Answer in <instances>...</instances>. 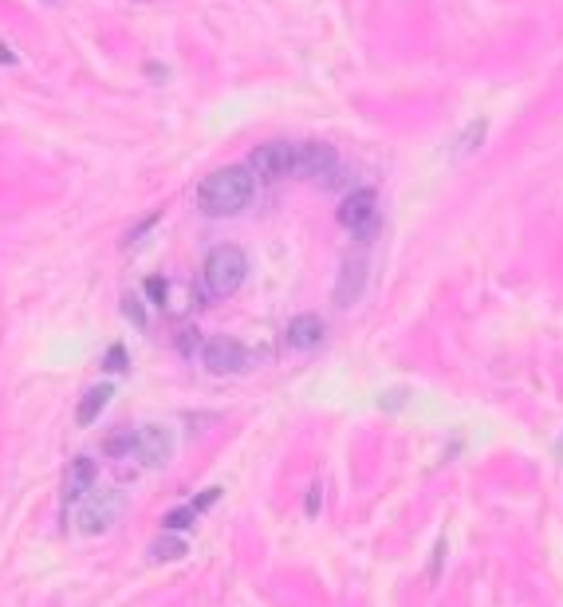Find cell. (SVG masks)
<instances>
[{
    "mask_svg": "<svg viewBox=\"0 0 563 607\" xmlns=\"http://www.w3.org/2000/svg\"><path fill=\"white\" fill-rule=\"evenodd\" d=\"M252 198V170L249 166H221L197 186V209L205 217H233Z\"/></svg>",
    "mask_w": 563,
    "mask_h": 607,
    "instance_id": "obj_1",
    "label": "cell"
},
{
    "mask_svg": "<svg viewBox=\"0 0 563 607\" xmlns=\"http://www.w3.org/2000/svg\"><path fill=\"white\" fill-rule=\"evenodd\" d=\"M245 276H249V257H245V249H237V245H217V249H209L205 265H201L205 292L217 296V300L233 296V292L245 284Z\"/></svg>",
    "mask_w": 563,
    "mask_h": 607,
    "instance_id": "obj_2",
    "label": "cell"
},
{
    "mask_svg": "<svg viewBox=\"0 0 563 607\" xmlns=\"http://www.w3.org/2000/svg\"><path fill=\"white\" fill-rule=\"evenodd\" d=\"M123 493L119 489H95L87 501H83V509H79V533H87V537H99V533H107L119 517H123Z\"/></svg>",
    "mask_w": 563,
    "mask_h": 607,
    "instance_id": "obj_3",
    "label": "cell"
},
{
    "mask_svg": "<svg viewBox=\"0 0 563 607\" xmlns=\"http://www.w3.org/2000/svg\"><path fill=\"white\" fill-rule=\"evenodd\" d=\"M339 225L343 229H351L355 237H371L378 229V198L375 190H351L343 205H339Z\"/></svg>",
    "mask_w": 563,
    "mask_h": 607,
    "instance_id": "obj_4",
    "label": "cell"
},
{
    "mask_svg": "<svg viewBox=\"0 0 563 607\" xmlns=\"http://www.w3.org/2000/svg\"><path fill=\"white\" fill-rule=\"evenodd\" d=\"M292 162H296V146L292 142H264L249 154V170L264 182H276V178H288L292 174Z\"/></svg>",
    "mask_w": 563,
    "mask_h": 607,
    "instance_id": "obj_5",
    "label": "cell"
},
{
    "mask_svg": "<svg viewBox=\"0 0 563 607\" xmlns=\"http://www.w3.org/2000/svg\"><path fill=\"white\" fill-rule=\"evenodd\" d=\"M201 363H205V371H213V375H237V371L249 363V355H245V347H241L237 339L217 336V339H205Z\"/></svg>",
    "mask_w": 563,
    "mask_h": 607,
    "instance_id": "obj_6",
    "label": "cell"
},
{
    "mask_svg": "<svg viewBox=\"0 0 563 607\" xmlns=\"http://www.w3.org/2000/svg\"><path fill=\"white\" fill-rule=\"evenodd\" d=\"M134 458H142V466L158 470L174 458V438L166 426H142L134 430Z\"/></svg>",
    "mask_w": 563,
    "mask_h": 607,
    "instance_id": "obj_7",
    "label": "cell"
},
{
    "mask_svg": "<svg viewBox=\"0 0 563 607\" xmlns=\"http://www.w3.org/2000/svg\"><path fill=\"white\" fill-rule=\"evenodd\" d=\"M331 170H335V146L331 142H300L296 146V162H292L296 178H319V174H331Z\"/></svg>",
    "mask_w": 563,
    "mask_h": 607,
    "instance_id": "obj_8",
    "label": "cell"
},
{
    "mask_svg": "<svg viewBox=\"0 0 563 607\" xmlns=\"http://www.w3.org/2000/svg\"><path fill=\"white\" fill-rule=\"evenodd\" d=\"M95 481H99L95 458H87V454L71 458V466L63 473V501H83V497L95 489Z\"/></svg>",
    "mask_w": 563,
    "mask_h": 607,
    "instance_id": "obj_9",
    "label": "cell"
},
{
    "mask_svg": "<svg viewBox=\"0 0 563 607\" xmlns=\"http://www.w3.org/2000/svg\"><path fill=\"white\" fill-rule=\"evenodd\" d=\"M363 288H367V261H347L339 269L335 280V308H351L363 300Z\"/></svg>",
    "mask_w": 563,
    "mask_h": 607,
    "instance_id": "obj_10",
    "label": "cell"
},
{
    "mask_svg": "<svg viewBox=\"0 0 563 607\" xmlns=\"http://www.w3.org/2000/svg\"><path fill=\"white\" fill-rule=\"evenodd\" d=\"M319 343H323V320L319 316L304 312V316L288 320V328H284V347L288 351H312Z\"/></svg>",
    "mask_w": 563,
    "mask_h": 607,
    "instance_id": "obj_11",
    "label": "cell"
},
{
    "mask_svg": "<svg viewBox=\"0 0 563 607\" xmlns=\"http://www.w3.org/2000/svg\"><path fill=\"white\" fill-rule=\"evenodd\" d=\"M111 395H115V391H111L107 383H99V387H87V391H83V399H79V406H75V422H79V426H91V422H95V418L107 410Z\"/></svg>",
    "mask_w": 563,
    "mask_h": 607,
    "instance_id": "obj_12",
    "label": "cell"
},
{
    "mask_svg": "<svg viewBox=\"0 0 563 607\" xmlns=\"http://www.w3.org/2000/svg\"><path fill=\"white\" fill-rule=\"evenodd\" d=\"M123 316L138 328V332H146V328H150V316H146V304H142V296H138V292H126L123 296Z\"/></svg>",
    "mask_w": 563,
    "mask_h": 607,
    "instance_id": "obj_13",
    "label": "cell"
},
{
    "mask_svg": "<svg viewBox=\"0 0 563 607\" xmlns=\"http://www.w3.org/2000/svg\"><path fill=\"white\" fill-rule=\"evenodd\" d=\"M182 552H186V540L182 537H158L150 544V556H154V560H178Z\"/></svg>",
    "mask_w": 563,
    "mask_h": 607,
    "instance_id": "obj_14",
    "label": "cell"
},
{
    "mask_svg": "<svg viewBox=\"0 0 563 607\" xmlns=\"http://www.w3.org/2000/svg\"><path fill=\"white\" fill-rule=\"evenodd\" d=\"M485 131H489V123L485 119H477V123H469V131L461 135V146L453 150V158H465L473 146H481V138H485Z\"/></svg>",
    "mask_w": 563,
    "mask_h": 607,
    "instance_id": "obj_15",
    "label": "cell"
},
{
    "mask_svg": "<svg viewBox=\"0 0 563 607\" xmlns=\"http://www.w3.org/2000/svg\"><path fill=\"white\" fill-rule=\"evenodd\" d=\"M103 450H107L111 458H130V454H134V434H130V430H123V434H111Z\"/></svg>",
    "mask_w": 563,
    "mask_h": 607,
    "instance_id": "obj_16",
    "label": "cell"
},
{
    "mask_svg": "<svg viewBox=\"0 0 563 607\" xmlns=\"http://www.w3.org/2000/svg\"><path fill=\"white\" fill-rule=\"evenodd\" d=\"M193 521H197V509H193V505H186V509H174V513H166V521H162V525H166L170 533H178V529H189Z\"/></svg>",
    "mask_w": 563,
    "mask_h": 607,
    "instance_id": "obj_17",
    "label": "cell"
},
{
    "mask_svg": "<svg viewBox=\"0 0 563 607\" xmlns=\"http://www.w3.org/2000/svg\"><path fill=\"white\" fill-rule=\"evenodd\" d=\"M146 292H150V304H166L170 296V284L162 276H146Z\"/></svg>",
    "mask_w": 563,
    "mask_h": 607,
    "instance_id": "obj_18",
    "label": "cell"
},
{
    "mask_svg": "<svg viewBox=\"0 0 563 607\" xmlns=\"http://www.w3.org/2000/svg\"><path fill=\"white\" fill-rule=\"evenodd\" d=\"M319 509H323V485H312V489H308V501H304V513H308V517H319Z\"/></svg>",
    "mask_w": 563,
    "mask_h": 607,
    "instance_id": "obj_19",
    "label": "cell"
},
{
    "mask_svg": "<svg viewBox=\"0 0 563 607\" xmlns=\"http://www.w3.org/2000/svg\"><path fill=\"white\" fill-rule=\"evenodd\" d=\"M103 367H107V371H126V351H123V347H111Z\"/></svg>",
    "mask_w": 563,
    "mask_h": 607,
    "instance_id": "obj_20",
    "label": "cell"
},
{
    "mask_svg": "<svg viewBox=\"0 0 563 607\" xmlns=\"http://www.w3.org/2000/svg\"><path fill=\"white\" fill-rule=\"evenodd\" d=\"M217 497H221V489H205V493H201V497H197V501H193V509H197V513H201V509H209V505H213V501H217Z\"/></svg>",
    "mask_w": 563,
    "mask_h": 607,
    "instance_id": "obj_21",
    "label": "cell"
},
{
    "mask_svg": "<svg viewBox=\"0 0 563 607\" xmlns=\"http://www.w3.org/2000/svg\"><path fill=\"white\" fill-rule=\"evenodd\" d=\"M402 399H406V391H390V399H386V410H394V406H402Z\"/></svg>",
    "mask_w": 563,
    "mask_h": 607,
    "instance_id": "obj_22",
    "label": "cell"
},
{
    "mask_svg": "<svg viewBox=\"0 0 563 607\" xmlns=\"http://www.w3.org/2000/svg\"><path fill=\"white\" fill-rule=\"evenodd\" d=\"M0 64H16V56L8 52V44H0Z\"/></svg>",
    "mask_w": 563,
    "mask_h": 607,
    "instance_id": "obj_23",
    "label": "cell"
}]
</instances>
